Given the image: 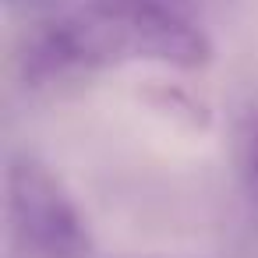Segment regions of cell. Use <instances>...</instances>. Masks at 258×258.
<instances>
[{
    "label": "cell",
    "mask_w": 258,
    "mask_h": 258,
    "mask_svg": "<svg viewBox=\"0 0 258 258\" xmlns=\"http://www.w3.org/2000/svg\"><path fill=\"white\" fill-rule=\"evenodd\" d=\"M11 223L39 258H92L85 219L64 187L36 163H15L8 177Z\"/></svg>",
    "instance_id": "2"
},
{
    "label": "cell",
    "mask_w": 258,
    "mask_h": 258,
    "mask_svg": "<svg viewBox=\"0 0 258 258\" xmlns=\"http://www.w3.org/2000/svg\"><path fill=\"white\" fill-rule=\"evenodd\" d=\"M240 163H244V177H247L251 191H258V124H251V127H247V135H244Z\"/></svg>",
    "instance_id": "3"
},
{
    "label": "cell",
    "mask_w": 258,
    "mask_h": 258,
    "mask_svg": "<svg viewBox=\"0 0 258 258\" xmlns=\"http://www.w3.org/2000/svg\"><path fill=\"white\" fill-rule=\"evenodd\" d=\"M78 29L96 60L142 53L173 68H198L209 57V43L180 0H96Z\"/></svg>",
    "instance_id": "1"
}]
</instances>
